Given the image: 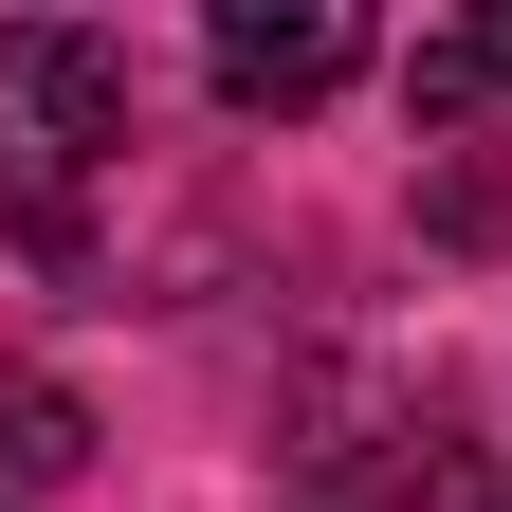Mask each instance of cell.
<instances>
[{"instance_id": "5b68a950", "label": "cell", "mask_w": 512, "mask_h": 512, "mask_svg": "<svg viewBox=\"0 0 512 512\" xmlns=\"http://www.w3.org/2000/svg\"><path fill=\"white\" fill-rule=\"evenodd\" d=\"M476 512H512V476H476Z\"/></svg>"}, {"instance_id": "7a4b0ae2", "label": "cell", "mask_w": 512, "mask_h": 512, "mask_svg": "<svg viewBox=\"0 0 512 512\" xmlns=\"http://www.w3.org/2000/svg\"><path fill=\"white\" fill-rule=\"evenodd\" d=\"M202 74H220L238 110H330V92L366 74V19H348V0H220Z\"/></svg>"}, {"instance_id": "6da1fadb", "label": "cell", "mask_w": 512, "mask_h": 512, "mask_svg": "<svg viewBox=\"0 0 512 512\" xmlns=\"http://www.w3.org/2000/svg\"><path fill=\"white\" fill-rule=\"evenodd\" d=\"M128 147V55L92 37V19H19L0 37V220H19L37 256H74L92 220V165Z\"/></svg>"}, {"instance_id": "277c9868", "label": "cell", "mask_w": 512, "mask_h": 512, "mask_svg": "<svg viewBox=\"0 0 512 512\" xmlns=\"http://www.w3.org/2000/svg\"><path fill=\"white\" fill-rule=\"evenodd\" d=\"M74 458H92V403H74V384H37V366H0V476L55 494Z\"/></svg>"}, {"instance_id": "3957f363", "label": "cell", "mask_w": 512, "mask_h": 512, "mask_svg": "<svg viewBox=\"0 0 512 512\" xmlns=\"http://www.w3.org/2000/svg\"><path fill=\"white\" fill-rule=\"evenodd\" d=\"M494 92H512V19H458V37L403 55V110H421V128H476Z\"/></svg>"}]
</instances>
